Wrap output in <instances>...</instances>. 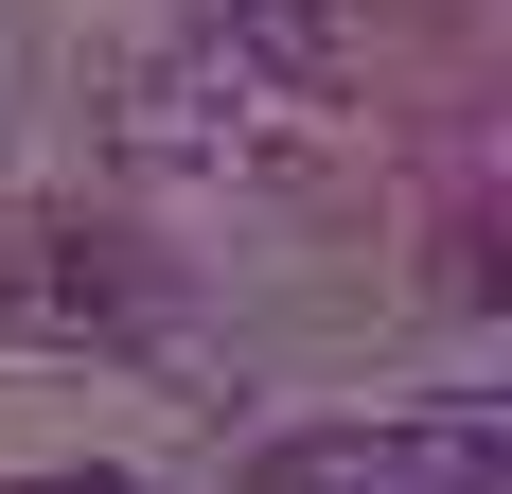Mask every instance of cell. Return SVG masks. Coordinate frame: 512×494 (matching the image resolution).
<instances>
[{"mask_svg":"<svg viewBox=\"0 0 512 494\" xmlns=\"http://www.w3.org/2000/svg\"><path fill=\"white\" fill-rule=\"evenodd\" d=\"M142 142L159 159H212V142H248L265 106H301L318 89V0H177V53L142 71Z\"/></svg>","mask_w":512,"mask_h":494,"instance_id":"obj_1","label":"cell"},{"mask_svg":"<svg viewBox=\"0 0 512 494\" xmlns=\"http://www.w3.org/2000/svg\"><path fill=\"white\" fill-rule=\"evenodd\" d=\"M71 494H124V477H71Z\"/></svg>","mask_w":512,"mask_h":494,"instance_id":"obj_2","label":"cell"}]
</instances>
